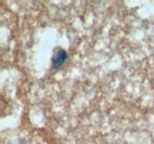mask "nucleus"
Returning a JSON list of instances; mask_svg holds the SVG:
<instances>
[{
	"instance_id": "1",
	"label": "nucleus",
	"mask_w": 154,
	"mask_h": 144,
	"mask_svg": "<svg viewBox=\"0 0 154 144\" xmlns=\"http://www.w3.org/2000/svg\"><path fill=\"white\" fill-rule=\"evenodd\" d=\"M67 58V52L63 49H60L55 52L52 58V65L54 68H58L61 67L66 62Z\"/></svg>"
}]
</instances>
